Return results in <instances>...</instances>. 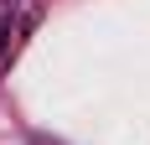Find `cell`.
I'll list each match as a JSON object with an SVG mask.
<instances>
[{
  "instance_id": "cell-2",
  "label": "cell",
  "mask_w": 150,
  "mask_h": 145,
  "mask_svg": "<svg viewBox=\"0 0 150 145\" xmlns=\"http://www.w3.org/2000/svg\"><path fill=\"white\" fill-rule=\"evenodd\" d=\"M31 145H62V140H47V135H36V140H31Z\"/></svg>"
},
{
  "instance_id": "cell-1",
  "label": "cell",
  "mask_w": 150,
  "mask_h": 145,
  "mask_svg": "<svg viewBox=\"0 0 150 145\" xmlns=\"http://www.w3.org/2000/svg\"><path fill=\"white\" fill-rule=\"evenodd\" d=\"M42 16H47V0H0V78H11L31 36L42 31Z\"/></svg>"
}]
</instances>
